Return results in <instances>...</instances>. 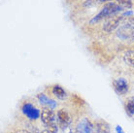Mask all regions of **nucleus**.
I'll list each match as a JSON object with an SVG mask.
<instances>
[{"mask_svg": "<svg viewBox=\"0 0 134 133\" xmlns=\"http://www.w3.org/2000/svg\"><path fill=\"white\" fill-rule=\"evenodd\" d=\"M122 10H124V9H122L120 5H118L117 3L109 2V3L106 4V5L102 8V10L91 20V23H98V21H100V20H104V19H109V18H111L112 16H114V15H116L117 13H119V12H121V11H122Z\"/></svg>", "mask_w": 134, "mask_h": 133, "instance_id": "nucleus-1", "label": "nucleus"}, {"mask_svg": "<svg viewBox=\"0 0 134 133\" xmlns=\"http://www.w3.org/2000/svg\"><path fill=\"white\" fill-rule=\"evenodd\" d=\"M134 32V18L128 17L124 18L121 25L117 31V36L121 39H127L130 38L132 33Z\"/></svg>", "mask_w": 134, "mask_h": 133, "instance_id": "nucleus-2", "label": "nucleus"}, {"mask_svg": "<svg viewBox=\"0 0 134 133\" xmlns=\"http://www.w3.org/2000/svg\"><path fill=\"white\" fill-rule=\"evenodd\" d=\"M20 110H21V113L30 120H36L41 117V111L29 102H24L21 105Z\"/></svg>", "mask_w": 134, "mask_h": 133, "instance_id": "nucleus-3", "label": "nucleus"}, {"mask_svg": "<svg viewBox=\"0 0 134 133\" xmlns=\"http://www.w3.org/2000/svg\"><path fill=\"white\" fill-rule=\"evenodd\" d=\"M57 121L58 125L60 126L62 130H64L66 127H68L72 123V119H71L70 114L68 113L65 109H60L57 111Z\"/></svg>", "mask_w": 134, "mask_h": 133, "instance_id": "nucleus-4", "label": "nucleus"}, {"mask_svg": "<svg viewBox=\"0 0 134 133\" xmlns=\"http://www.w3.org/2000/svg\"><path fill=\"white\" fill-rule=\"evenodd\" d=\"M113 87L115 91L120 95L126 94L129 90V84L124 78H119L113 81Z\"/></svg>", "mask_w": 134, "mask_h": 133, "instance_id": "nucleus-5", "label": "nucleus"}, {"mask_svg": "<svg viewBox=\"0 0 134 133\" xmlns=\"http://www.w3.org/2000/svg\"><path fill=\"white\" fill-rule=\"evenodd\" d=\"M40 119L45 126H47V125H49L51 123H57V115L54 114V110H52L50 108H43V109H42Z\"/></svg>", "mask_w": 134, "mask_h": 133, "instance_id": "nucleus-6", "label": "nucleus"}, {"mask_svg": "<svg viewBox=\"0 0 134 133\" xmlns=\"http://www.w3.org/2000/svg\"><path fill=\"white\" fill-rule=\"evenodd\" d=\"M76 130L79 133H95V125L91 120L84 119L76 126Z\"/></svg>", "mask_w": 134, "mask_h": 133, "instance_id": "nucleus-7", "label": "nucleus"}, {"mask_svg": "<svg viewBox=\"0 0 134 133\" xmlns=\"http://www.w3.org/2000/svg\"><path fill=\"white\" fill-rule=\"evenodd\" d=\"M124 20V18L120 16V17H114L110 18L106 23L103 24V30L107 33H110L115 29H117L118 27H120L121 21Z\"/></svg>", "mask_w": 134, "mask_h": 133, "instance_id": "nucleus-8", "label": "nucleus"}, {"mask_svg": "<svg viewBox=\"0 0 134 133\" xmlns=\"http://www.w3.org/2000/svg\"><path fill=\"white\" fill-rule=\"evenodd\" d=\"M37 99H38V102L42 106H44V108H50L52 110H54L57 107V101L50 98L49 96H47L45 93H39L37 95Z\"/></svg>", "mask_w": 134, "mask_h": 133, "instance_id": "nucleus-9", "label": "nucleus"}, {"mask_svg": "<svg viewBox=\"0 0 134 133\" xmlns=\"http://www.w3.org/2000/svg\"><path fill=\"white\" fill-rule=\"evenodd\" d=\"M94 125H95V133H111L110 125L105 120H96L94 123Z\"/></svg>", "mask_w": 134, "mask_h": 133, "instance_id": "nucleus-10", "label": "nucleus"}, {"mask_svg": "<svg viewBox=\"0 0 134 133\" xmlns=\"http://www.w3.org/2000/svg\"><path fill=\"white\" fill-rule=\"evenodd\" d=\"M52 93L54 94V96L57 97L58 99L63 100L67 97V92L65 91L63 87L59 86V85H54L52 87Z\"/></svg>", "mask_w": 134, "mask_h": 133, "instance_id": "nucleus-11", "label": "nucleus"}, {"mask_svg": "<svg viewBox=\"0 0 134 133\" xmlns=\"http://www.w3.org/2000/svg\"><path fill=\"white\" fill-rule=\"evenodd\" d=\"M124 110L129 117L134 116V96L129 97L124 102Z\"/></svg>", "mask_w": 134, "mask_h": 133, "instance_id": "nucleus-12", "label": "nucleus"}, {"mask_svg": "<svg viewBox=\"0 0 134 133\" xmlns=\"http://www.w3.org/2000/svg\"><path fill=\"white\" fill-rule=\"evenodd\" d=\"M124 61L128 66L134 67V51H127L124 53Z\"/></svg>", "mask_w": 134, "mask_h": 133, "instance_id": "nucleus-13", "label": "nucleus"}, {"mask_svg": "<svg viewBox=\"0 0 134 133\" xmlns=\"http://www.w3.org/2000/svg\"><path fill=\"white\" fill-rule=\"evenodd\" d=\"M117 4L122 8V9H130L132 7L131 0H117Z\"/></svg>", "mask_w": 134, "mask_h": 133, "instance_id": "nucleus-14", "label": "nucleus"}, {"mask_svg": "<svg viewBox=\"0 0 134 133\" xmlns=\"http://www.w3.org/2000/svg\"><path fill=\"white\" fill-rule=\"evenodd\" d=\"M58 123H51L49 125H47V129L50 131L51 133H57L58 132Z\"/></svg>", "mask_w": 134, "mask_h": 133, "instance_id": "nucleus-15", "label": "nucleus"}, {"mask_svg": "<svg viewBox=\"0 0 134 133\" xmlns=\"http://www.w3.org/2000/svg\"><path fill=\"white\" fill-rule=\"evenodd\" d=\"M133 16V12L132 11H127V12H125L121 15V17L122 18H128V17H132Z\"/></svg>", "mask_w": 134, "mask_h": 133, "instance_id": "nucleus-16", "label": "nucleus"}, {"mask_svg": "<svg viewBox=\"0 0 134 133\" xmlns=\"http://www.w3.org/2000/svg\"><path fill=\"white\" fill-rule=\"evenodd\" d=\"M115 129H116V132H117V133H125L124 131V129H122V127H121V125H117Z\"/></svg>", "mask_w": 134, "mask_h": 133, "instance_id": "nucleus-17", "label": "nucleus"}, {"mask_svg": "<svg viewBox=\"0 0 134 133\" xmlns=\"http://www.w3.org/2000/svg\"><path fill=\"white\" fill-rule=\"evenodd\" d=\"M16 133H32V132L28 131V130H25V129H20V130H18Z\"/></svg>", "mask_w": 134, "mask_h": 133, "instance_id": "nucleus-18", "label": "nucleus"}, {"mask_svg": "<svg viewBox=\"0 0 134 133\" xmlns=\"http://www.w3.org/2000/svg\"><path fill=\"white\" fill-rule=\"evenodd\" d=\"M98 3H107V2H111L112 0H97Z\"/></svg>", "mask_w": 134, "mask_h": 133, "instance_id": "nucleus-19", "label": "nucleus"}, {"mask_svg": "<svg viewBox=\"0 0 134 133\" xmlns=\"http://www.w3.org/2000/svg\"><path fill=\"white\" fill-rule=\"evenodd\" d=\"M69 133H79L77 131V130H76V128H75V129H71L70 131H69Z\"/></svg>", "mask_w": 134, "mask_h": 133, "instance_id": "nucleus-20", "label": "nucleus"}, {"mask_svg": "<svg viewBox=\"0 0 134 133\" xmlns=\"http://www.w3.org/2000/svg\"><path fill=\"white\" fill-rule=\"evenodd\" d=\"M41 133H51V132L48 129H45V130H43V131H41Z\"/></svg>", "mask_w": 134, "mask_h": 133, "instance_id": "nucleus-21", "label": "nucleus"}, {"mask_svg": "<svg viewBox=\"0 0 134 133\" xmlns=\"http://www.w3.org/2000/svg\"><path fill=\"white\" fill-rule=\"evenodd\" d=\"M130 39H131V40H132V41H133V42H134V32H133V33H132V35H131Z\"/></svg>", "mask_w": 134, "mask_h": 133, "instance_id": "nucleus-22", "label": "nucleus"}]
</instances>
